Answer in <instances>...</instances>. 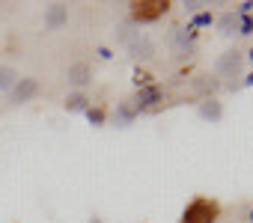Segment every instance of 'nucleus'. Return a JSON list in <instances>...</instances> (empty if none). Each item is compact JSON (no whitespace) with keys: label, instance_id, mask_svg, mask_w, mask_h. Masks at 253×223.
Segmentation results:
<instances>
[{"label":"nucleus","instance_id":"2eb2a0df","mask_svg":"<svg viewBox=\"0 0 253 223\" xmlns=\"http://www.w3.org/2000/svg\"><path fill=\"white\" fill-rule=\"evenodd\" d=\"M241 33H253V21H250L247 15L241 18Z\"/></svg>","mask_w":253,"mask_h":223},{"label":"nucleus","instance_id":"ddd939ff","mask_svg":"<svg viewBox=\"0 0 253 223\" xmlns=\"http://www.w3.org/2000/svg\"><path fill=\"white\" fill-rule=\"evenodd\" d=\"M131 119H134V107L122 104V107H119V122H131Z\"/></svg>","mask_w":253,"mask_h":223},{"label":"nucleus","instance_id":"1a4fd4ad","mask_svg":"<svg viewBox=\"0 0 253 223\" xmlns=\"http://www.w3.org/2000/svg\"><path fill=\"white\" fill-rule=\"evenodd\" d=\"M15 80H18L15 69H9V66H3V69H0V89H9V86H15Z\"/></svg>","mask_w":253,"mask_h":223},{"label":"nucleus","instance_id":"20e7f679","mask_svg":"<svg viewBox=\"0 0 253 223\" xmlns=\"http://www.w3.org/2000/svg\"><path fill=\"white\" fill-rule=\"evenodd\" d=\"M36 89H39V83H36L33 77H21V80L15 83V89H12V98H15V101H27V98L36 95Z\"/></svg>","mask_w":253,"mask_h":223},{"label":"nucleus","instance_id":"9d476101","mask_svg":"<svg viewBox=\"0 0 253 223\" xmlns=\"http://www.w3.org/2000/svg\"><path fill=\"white\" fill-rule=\"evenodd\" d=\"M200 113H203L206 119H220V104H217V101H206V104L200 107Z\"/></svg>","mask_w":253,"mask_h":223},{"label":"nucleus","instance_id":"f257e3e1","mask_svg":"<svg viewBox=\"0 0 253 223\" xmlns=\"http://www.w3.org/2000/svg\"><path fill=\"white\" fill-rule=\"evenodd\" d=\"M220 214V205L209 196H197L185 211H182V223H214Z\"/></svg>","mask_w":253,"mask_h":223},{"label":"nucleus","instance_id":"9b49d317","mask_svg":"<svg viewBox=\"0 0 253 223\" xmlns=\"http://www.w3.org/2000/svg\"><path fill=\"white\" fill-rule=\"evenodd\" d=\"M86 119H89L92 125H101V122H104V110H98V107H86Z\"/></svg>","mask_w":253,"mask_h":223},{"label":"nucleus","instance_id":"a211bd4d","mask_svg":"<svg viewBox=\"0 0 253 223\" xmlns=\"http://www.w3.org/2000/svg\"><path fill=\"white\" fill-rule=\"evenodd\" d=\"M92 223H98V220H92Z\"/></svg>","mask_w":253,"mask_h":223},{"label":"nucleus","instance_id":"6e6552de","mask_svg":"<svg viewBox=\"0 0 253 223\" xmlns=\"http://www.w3.org/2000/svg\"><path fill=\"white\" fill-rule=\"evenodd\" d=\"M86 74H89V69H86L84 63H78V66H72V69H69V80H72L75 86H84V83L89 80Z\"/></svg>","mask_w":253,"mask_h":223},{"label":"nucleus","instance_id":"39448f33","mask_svg":"<svg viewBox=\"0 0 253 223\" xmlns=\"http://www.w3.org/2000/svg\"><path fill=\"white\" fill-rule=\"evenodd\" d=\"M217 72H220V74H238V72H241V57H238L235 51L226 54V57L217 63Z\"/></svg>","mask_w":253,"mask_h":223},{"label":"nucleus","instance_id":"f8f14e48","mask_svg":"<svg viewBox=\"0 0 253 223\" xmlns=\"http://www.w3.org/2000/svg\"><path fill=\"white\" fill-rule=\"evenodd\" d=\"M66 107H69V110H86V98H84V95H72V98L66 101Z\"/></svg>","mask_w":253,"mask_h":223},{"label":"nucleus","instance_id":"f03ea898","mask_svg":"<svg viewBox=\"0 0 253 223\" xmlns=\"http://www.w3.org/2000/svg\"><path fill=\"white\" fill-rule=\"evenodd\" d=\"M167 0H137V3H131V18L134 21H155L167 12Z\"/></svg>","mask_w":253,"mask_h":223},{"label":"nucleus","instance_id":"4468645a","mask_svg":"<svg viewBox=\"0 0 253 223\" xmlns=\"http://www.w3.org/2000/svg\"><path fill=\"white\" fill-rule=\"evenodd\" d=\"M232 27H235V15H223L220 18V33H232Z\"/></svg>","mask_w":253,"mask_h":223},{"label":"nucleus","instance_id":"f3484780","mask_svg":"<svg viewBox=\"0 0 253 223\" xmlns=\"http://www.w3.org/2000/svg\"><path fill=\"white\" fill-rule=\"evenodd\" d=\"M247 83H253V74H250V77H247Z\"/></svg>","mask_w":253,"mask_h":223},{"label":"nucleus","instance_id":"dca6fc26","mask_svg":"<svg viewBox=\"0 0 253 223\" xmlns=\"http://www.w3.org/2000/svg\"><path fill=\"white\" fill-rule=\"evenodd\" d=\"M194 24H211V15H206V12H203V15H197V18H194Z\"/></svg>","mask_w":253,"mask_h":223},{"label":"nucleus","instance_id":"0eeeda50","mask_svg":"<svg viewBox=\"0 0 253 223\" xmlns=\"http://www.w3.org/2000/svg\"><path fill=\"white\" fill-rule=\"evenodd\" d=\"M66 21V6H60V3H54L51 9H48V18H45V24L51 27V30H57L60 24Z\"/></svg>","mask_w":253,"mask_h":223},{"label":"nucleus","instance_id":"7ed1b4c3","mask_svg":"<svg viewBox=\"0 0 253 223\" xmlns=\"http://www.w3.org/2000/svg\"><path fill=\"white\" fill-rule=\"evenodd\" d=\"M125 42H128V51L137 57V60H149L155 51H152V42L146 39V36H140V33H134V36H128V39H125Z\"/></svg>","mask_w":253,"mask_h":223},{"label":"nucleus","instance_id":"423d86ee","mask_svg":"<svg viewBox=\"0 0 253 223\" xmlns=\"http://www.w3.org/2000/svg\"><path fill=\"white\" fill-rule=\"evenodd\" d=\"M158 98H161V89H158V86H140L134 104H137V107H149V104H155Z\"/></svg>","mask_w":253,"mask_h":223}]
</instances>
